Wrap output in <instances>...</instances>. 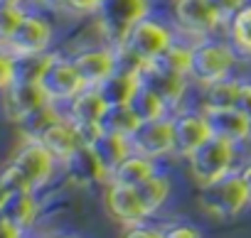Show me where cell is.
Here are the masks:
<instances>
[{
    "label": "cell",
    "instance_id": "cell-33",
    "mask_svg": "<svg viewBox=\"0 0 251 238\" xmlns=\"http://www.w3.org/2000/svg\"><path fill=\"white\" fill-rule=\"evenodd\" d=\"M160 231L163 238H202V231L192 223H168Z\"/></svg>",
    "mask_w": 251,
    "mask_h": 238
},
{
    "label": "cell",
    "instance_id": "cell-34",
    "mask_svg": "<svg viewBox=\"0 0 251 238\" xmlns=\"http://www.w3.org/2000/svg\"><path fill=\"white\" fill-rule=\"evenodd\" d=\"M212 3H214V8H217V13H219V18H222V22L226 25L246 3H249V0H212Z\"/></svg>",
    "mask_w": 251,
    "mask_h": 238
},
{
    "label": "cell",
    "instance_id": "cell-25",
    "mask_svg": "<svg viewBox=\"0 0 251 238\" xmlns=\"http://www.w3.org/2000/svg\"><path fill=\"white\" fill-rule=\"evenodd\" d=\"M131 108L138 113L141 121H158V118H165V115L170 113L168 101H165L155 88H151L148 84H143V86L138 88V93H136L133 101H131Z\"/></svg>",
    "mask_w": 251,
    "mask_h": 238
},
{
    "label": "cell",
    "instance_id": "cell-31",
    "mask_svg": "<svg viewBox=\"0 0 251 238\" xmlns=\"http://www.w3.org/2000/svg\"><path fill=\"white\" fill-rule=\"evenodd\" d=\"M18 79V59L0 44V91H5Z\"/></svg>",
    "mask_w": 251,
    "mask_h": 238
},
{
    "label": "cell",
    "instance_id": "cell-6",
    "mask_svg": "<svg viewBox=\"0 0 251 238\" xmlns=\"http://www.w3.org/2000/svg\"><path fill=\"white\" fill-rule=\"evenodd\" d=\"M202 189H204V194L200 196V201L217 218H234L251 201V194H249V189H246L239 172H231V174L222 177L219 182H214L209 187H202Z\"/></svg>",
    "mask_w": 251,
    "mask_h": 238
},
{
    "label": "cell",
    "instance_id": "cell-35",
    "mask_svg": "<svg viewBox=\"0 0 251 238\" xmlns=\"http://www.w3.org/2000/svg\"><path fill=\"white\" fill-rule=\"evenodd\" d=\"M121 238H163V231L138 223V226H128V228H126V233Z\"/></svg>",
    "mask_w": 251,
    "mask_h": 238
},
{
    "label": "cell",
    "instance_id": "cell-27",
    "mask_svg": "<svg viewBox=\"0 0 251 238\" xmlns=\"http://www.w3.org/2000/svg\"><path fill=\"white\" fill-rule=\"evenodd\" d=\"M3 214H5L13 223H18L23 231H25V228H30V226L35 223V218H37V201H35V192H30V194H13V196H10V201L5 204Z\"/></svg>",
    "mask_w": 251,
    "mask_h": 238
},
{
    "label": "cell",
    "instance_id": "cell-41",
    "mask_svg": "<svg viewBox=\"0 0 251 238\" xmlns=\"http://www.w3.org/2000/svg\"><path fill=\"white\" fill-rule=\"evenodd\" d=\"M47 238H76V236H69V233H52V236H47Z\"/></svg>",
    "mask_w": 251,
    "mask_h": 238
},
{
    "label": "cell",
    "instance_id": "cell-20",
    "mask_svg": "<svg viewBox=\"0 0 251 238\" xmlns=\"http://www.w3.org/2000/svg\"><path fill=\"white\" fill-rule=\"evenodd\" d=\"M89 148L94 150V155H96V160H99V165L103 167V172H106L108 179H111L113 170L133 152L131 138L116 135V133H106V130H101V135H99Z\"/></svg>",
    "mask_w": 251,
    "mask_h": 238
},
{
    "label": "cell",
    "instance_id": "cell-8",
    "mask_svg": "<svg viewBox=\"0 0 251 238\" xmlns=\"http://www.w3.org/2000/svg\"><path fill=\"white\" fill-rule=\"evenodd\" d=\"M52 37H54V30H52L50 20H45L42 15L25 13L23 22L18 25V30L10 37V42L5 44V49L15 57H42L50 49Z\"/></svg>",
    "mask_w": 251,
    "mask_h": 238
},
{
    "label": "cell",
    "instance_id": "cell-9",
    "mask_svg": "<svg viewBox=\"0 0 251 238\" xmlns=\"http://www.w3.org/2000/svg\"><path fill=\"white\" fill-rule=\"evenodd\" d=\"M131 145L136 152L160 160L168 155H175V123L173 118H158V121H143L136 133L131 135Z\"/></svg>",
    "mask_w": 251,
    "mask_h": 238
},
{
    "label": "cell",
    "instance_id": "cell-22",
    "mask_svg": "<svg viewBox=\"0 0 251 238\" xmlns=\"http://www.w3.org/2000/svg\"><path fill=\"white\" fill-rule=\"evenodd\" d=\"M244 88H246V81L234 79V76L207 86L204 110H219V108H236V106H241Z\"/></svg>",
    "mask_w": 251,
    "mask_h": 238
},
{
    "label": "cell",
    "instance_id": "cell-11",
    "mask_svg": "<svg viewBox=\"0 0 251 238\" xmlns=\"http://www.w3.org/2000/svg\"><path fill=\"white\" fill-rule=\"evenodd\" d=\"M175 20L192 37H209L224 22L212 0H175Z\"/></svg>",
    "mask_w": 251,
    "mask_h": 238
},
{
    "label": "cell",
    "instance_id": "cell-39",
    "mask_svg": "<svg viewBox=\"0 0 251 238\" xmlns=\"http://www.w3.org/2000/svg\"><path fill=\"white\" fill-rule=\"evenodd\" d=\"M239 174H241V179H244V184H246V189H249V194H251V162H249Z\"/></svg>",
    "mask_w": 251,
    "mask_h": 238
},
{
    "label": "cell",
    "instance_id": "cell-12",
    "mask_svg": "<svg viewBox=\"0 0 251 238\" xmlns=\"http://www.w3.org/2000/svg\"><path fill=\"white\" fill-rule=\"evenodd\" d=\"M84 86H101L118 66H121V52L111 44L106 47H89L72 57Z\"/></svg>",
    "mask_w": 251,
    "mask_h": 238
},
{
    "label": "cell",
    "instance_id": "cell-3",
    "mask_svg": "<svg viewBox=\"0 0 251 238\" xmlns=\"http://www.w3.org/2000/svg\"><path fill=\"white\" fill-rule=\"evenodd\" d=\"M234 157H236V145L219 138V135H212L187 160H190V172L197 179V184L209 187V184L219 182L222 177L231 174Z\"/></svg>",
    "mask_w": 251,
    "mask_h": 238
},
{
    "label": "cell",
    "instance_id": "cell-21",
    "mask_svg": "<svg viewBox=\"0 0 251 238\" xmlns=\"http://www.w3.org/2000/svg\"><path fill=\"white\" fill-rule=\"evenodd\" d=\"M158 174V165L153 157H146L141 152H131L111 174L108 182H118V184H128V187H141L143 182H148L151 177Z\"/></svg>",
    "mask_w": 251,
    "mask_h": 238
},
{
    "label": "cell",
    "instance_id": "cell-40",
    "mask_svg": "<svg viewBox=\"0 0 251 238\" xmlns=\"http://www.w3.org/2000/svg\"><path fill=\"white\" fill-rule=\"evenodd\" d=\"M0 3H5V5H23L25 0H0Z\"/></svg>",
    "mask_w": 251,
    "mask_h": 238
},
{
    "label": "cell",
    "instance_id": "cell-4",
    "mask_svg": "<svg viewBox=\"0 0 251 238\" xmlns=\"http://www.w3.org/2000/svg\"><path fill=\"white\" fill-rule=\"evenodd\" d=\"M37 81L52 103H69L76 93L86 88L72 57H62V54H45Z\"/></svg>",
    "mask_w": 251,
    "mask_h": 238
},
{
    "label": "cell",
    "instance_id": "cell-30",
    "mask_svg": "<svg viewBox=\"0 0 251 238\" xmlns=\"http://www.w3.org/2000/svg\"><path fill=\"white\" fill-rule=\"evenodd\" d=\"M23 18H25L23 5H5V3H0V44H3V47L15 35V30L23 22Z\"/></svg>",
    "mask_w": 251,
    "mask_h": 238
},
{
    "label": "cell",
    "instance_id": "cell-16",
    "mask_svg": "<svg viewBox=\"0 0 251 238\" xmlns=\"http://www.w3.org/2000/svg\"><path fill=\"white\" fill-rule=\"evenodd\" d=\"M143 86V71L138 64L121 62V66L99 86L108 106H131L133 96Z\"/></svg>",
    "mask_w": 251,
    "mask_h": 238
},
{
    "label": "cell",
    "instance_id": "cell-37",
    "mask_svg": "<svg viewBox=\"0 0 251 238\" xmlns=\"http://www.w3.org/2000/svg\"><path fill=\"white\" fill-rule=\"evenodd\" d=\"M10 196H13V194H10V189H8V187L3 184V179H0V214H3L5 204L10 201Z\"/></svg>",
    "mask_w": 251,
    "mask_h": 238
},
{
    "label": "cell",
    "instance_id": "cell-36",
    "mask_svg": "<svg viewBox=\"0 0 251 238\" xmlns=\"http://www.w3.org/2000/svg\"><path fill=\"white\" fill-rule=\"evenodd\" d=\"M0 238H23V228L13 223L5 214H0Z\"/></svg>",
    "mask_w": 251,
    "mask_h": 238
},
{
    "label": "cell",
    "instance_id": "cell-7",
    "mask_svg": "<svg viewBox=\"0 0 251 238\" xmlns=\"http://www.w3.org/2000/svg\"><path fill=\"white\" fill-rule=\"evenodd\" d=\"M50 103L52 101L47 98L37 79H15L3 91V110L15 123H25L30 115H35Z\"/></svg>",
    "mask_w": 251,
    "mask_h": 238
},
{
    "label": "cell",
    "instance_id": "cell-29",
    "mask_svg": "<svg viewBox=\"0 0 251 238\" xmlns=\"http://www.w3.org/2000/svg\"><path fill=\"white\" fill-rule=\"evenodd\" d=\"M138 194H141V199H143L148 214L153 216L155 211L163 209V204H165L168 196H170V179L158 172L155 177H151L148 182H143V184L138 187Z\"/></svg>",
    "mask_w": 251,
    "mask_h": 238
},
{
    "label": "cell",
    "instance_id": "cell-10",
    "mask_svg": "<svg viewBox=\"0 0 251 238\" xmlns=\"http://www.w3.org/2000/svg\"><path fill=\"white\" fill-rule=\"evenodd\" d=\"M25 179H27V184L37 192L40 187H45L50 179H52V174H54V165H57V160H54V155L40 143V140H27L18 152H15V157H13V162H10Z\"/></svg>",
    "mask_w": 251,
    "mask_h": 238
},
{
    "label": "cell",
    "instance_id": "cell-32",
    "mask_svg": "<svg viewBox=\"0 0 251 238\" xmlns=\"http://www.w3.org/2000/svg\"><path fill=\"white\" fill-rule=\"evenodd\" d=\"M57 3L72 15H99L106 0H57Z\"/></svg>",
    "mask_w": 251,
    "mask_h": 238
},
{
    "label": "cell",
    "instance_id": "cell-26",
    "mask_svg": "<svg viewBox=\"0 0 251 238\" xmlns=\"http://www.w3.org/2000/svg\"><path fill=\"white\" fill-rule=\"evenodd\" d=\"M67 167H72L74 179H79V182H84V184L108 179L106 172H103V167L99 165V160H96V155H94V150H91L89 145H81V148L76 150V155L69 160Z\"/></svg>",
    "mask_w": 251,
    "mask_h": 238
},
{
    "label": "cell",
    "instance_id": "cell-13",
    "mask_svg": "<svg viewBox=\"0 0 251 238\" xmlns=\"http://www.w3.org/2000/svg\"><path fill=\"white\" fill-rule=\"evenodd\" d=\"M106 209L111 214L113 221H118L121 226H138L143 223L151 214L138 194V187H128V184H118V182H108V192H106Z\"/></svg>",
    "mask_w": 251,
    "mask_h": 238
},
{
    "label": "cell",
    "instance_id": "cell-17",
    "mask_svg": "<svg viewBox=\"0 0 251 238\" xmlns=\"http://www.w3.org/2000/svg\"><path fill=\"white\" fill-rule=\"evenodd\" d=\"M141 71H143V84H148L151 88H155V91L168 101L170 108L180 106V101H182V96H185V91H187V79H190V76H182V74H177V71H170V69H165L160 62L143 64Z\"/></svg>",
    "mask_w": 251,
    "mask_h": 238
},
{
    "label": "cell",
    "instance_id": "cell-23",
    "mask_svg": "<svg viewBox=\"0 0 251 238\" xmlns=\"http://www.w3.org/2000/svg\"><path fill=\"white\" fill-rule=\"evenodd\" d=\"M226 32L236 54L244 59H251V0L226 22Z\"/></svg>",
    "mask_w": 251,
    "mask_h": 238
},
{
    "label": "cell",
    "instance_id": "cell-38",
    "mask_svg": "<svg viewBox=\"0 0 251 238\" xmlns=\"http://www.w3.org/2000/svg\"><path fill=\"white\" fill-rule=\"evenodd\" d=\"M241 108L251 115V84L246 81V88H244V98H241Z\"/></svg>",
    "mask_w": 251,
    "mask_h": 238
},
{
    "label": "cell",
    "instance_id": "cell-19",
    "mask_svg": "<svg viewBox=\"0 0 251 238\" xmlns=\"http://www.w3.org/2000/svg\"><path fill=\"white\" fill-rule=\"evenodd\" d=\"M108 103L99 86H86L69 101V118L76 126H101V118L106 115Z\"/></svg>",
    "mask_w": 251,
    "mask_h": 238
},
{
    "label": "cell",
    "instance_id": "cell-28",
    "mask_svg": "<svg viewBox=\"0 0 251 238\" xmlns=\"http://www.w3.org/2000/svg\"><path fill=\"white\" fill-rule=\"evenodd\" d=\"M192 57H195V44H187V42L175 40V42L168 47V52H165L158 62H160L165 69L177 71V74L192 79Z\"/></svg>",
    "mask_w": 251,
    "mask_h": 238
},
{
    "label": "cell",
    "instance_id": "cell-5",
    "mask_svg": "<svg viewBox=\"0 0 251 238\" xmlns=\"http://www.w3.org/2000/svg\"><path fill=\"white\" fill-rule=\"evenodd\" d=\"M151 15V0H106L99 10V27L111 47H121L131 27Z\"/></svg>",
    "mask_w": 251,
    "mask_h": 238
},
{
    "label": "cell",
    "instance_id": "cell-2",
    "mask_svg": "<svg viewBox=\"0 0 251 238\" xmlns=\"http://www.w3.org/2000/svg\"><path fill=\"white\" fill-rule=\"evenodd\" d=\"M239 62L236 49L231 42L212 40L204 37L202 42L195 44V57H192V79L202 86H212L217 81H224L234 74V66Z\"/></svg>",
    "mask_w": 251,
    "mask_h": 238
},
{
    "label": "cell",
    "instance_id": "cell-1",
    "mask_svg": "<svg viewBox=\"0 0 251 238\" xmlns=\"http://www.w3.org/2000/svg\"><path fill=\"white\" fill-rule=\"evenodd\" d=\"M173 42H175V32L163 20L146 15L131 27V32L126 35V42L118 47L121 62L138 64V66L158 62Z\"/></svg>",
    "mask_w": 251,
    "mask_h": 238
},
{
    "label": "cell",
    "instance_id": "cell-14",
    "mask_svg": "<svg viewBox=\"0 0 251 238\" xmlns=\"http://www.w3.org/2000/svg\"><path fill=\"white\" fill-rule=\"evenodd\" d=\"M40 140L52 155L57 162H64L69 165V160L76 155V150L81 148V135H79V128L74 126L72 118H54V121L35 138Z\"/></svg>",
    "mask_w": 251,
    "mask_h": 238
},
{
    "label": "cell",
    "instance_id": "cell-18",
    "mask_svg": "<svg viewBox=\"0 0 251 238\" xmlns=\"http://www.w3.org/2000/svg\"><path fill=\"white\" fill-rule=\"evenodd\" d=\"M209 118L212 133L229 140V143H241L251 138V115L236 106V108H219V110H204Z\"/></svg>",
    "mask_w": 251,
    "mask_h": 238
},
{
    "label": "cell",
    "instance_id": "cell-24",
    "mask_svg": "<svg viewBox=\"0 0 251 238\" xmlns=\"http://www.w3.org/2000/svg\"><path fill=\"white\" fill-rule=\"evenodd\" d=\"M141 123H143V121L138 118V113H136L131 106H108L106 115L101 118V130L131 138Z\"/></svg>",
    "mask_w": 251,
    "mask_h": 238
},
{
    "label": "cell",
    "instance_id": "cell-15",
    "mask_svg": "<svg viewBox=\"0 0 251 238\" xmlns=\"http://www.w3.org/2000/svg\"><path fill=\"white\" fill-rule=\"evenodd\" d=\"M175 123V155L190 157L202 143H207L214 133L207 113H180L173 118Z\"/></svg>",
    "mask_w": 251,
    "mask_h": 238
}]
</instances>
